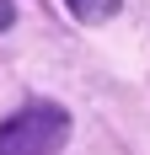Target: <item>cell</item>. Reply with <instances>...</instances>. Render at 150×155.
Masks as SVG:
<instances>
[{
    "instance_id": "2",
    "label": "cell",
    "mask_w": 150,
    "mask_h": 155,
    "mask_svg": "<svg viewBox=\"0 0 150 155\" xmlns=\"http://www.w3.org/2000/svg\"><path fill=\"white\" fill-rule=\"evenodd\" d=\"M64 5H70L75 21H107V16H118L123 0H64Z\"/></svg>"
},
{
    "instance_id": "3",
    "label": "cell",
    "mask_w": 150,
    "mask_h": 155,
    "mask_svg": "<svg viewBox=\"0 0 150 155\" xmlns=\"http://www.w3.org/2000/svg\"><path fill=\"white\" fill-rule=\"evenodd\" d=\"M11 21H16V5H11V0H0V32L11 27Z\"/></svg>"
},
{
    "instance_id": "1",
    "label": "cell",
    "mask_w": 150,
    "mask_h": 155,
    "mask_svg": "<svg viewBox=\"0 0 150 155\" xmlns=\"http://www.w3.org/2000/svg\"><path fill=\"white\" fill-rule=\"evenodd\" d=\"M70 139V112L54 102H27L0 123V155H59Z\"/></svg>"
}]
</instances>
